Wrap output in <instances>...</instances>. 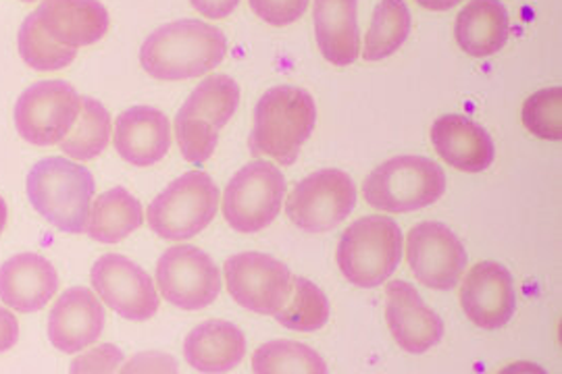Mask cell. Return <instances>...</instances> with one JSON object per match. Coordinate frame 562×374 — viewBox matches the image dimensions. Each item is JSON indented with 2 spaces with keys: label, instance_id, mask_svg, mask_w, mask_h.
<instances>
[{
  "label": "cell",
  "instance_id": "6da1fadb",
  "mask_svg": "<svg viewBox=\"0 0 562 374\" xmlns=\"http://www.w3.org/2000/svg\"><path fill=\"white\" fill-rule=\"evenodd\" d=\"M227 55L220 27L201 20L171 21L155 30L140 48L142 69L161 81H183L211 73Z\"/></svg>",
  "mask_w": 562,
  "mask_h": 374
},
{
  "label": "cell",
  "instance_id": "7a4b0ae2",
  "mask_svg": "<svg viewBox=\"0 0 562 374\" xmlns=\"http://www.w3.org/2000/svg\"><path fill=\"white\" fill-rule=\"evenodd\" d=\"M317 123V104L296 86H278L262 94L255 109L250 152L269 157L283 167L296 162L301 148Z\"/></svg>",
  "mask_w": 562,
  "mask_h": 374
},
{
  "label": "cell",
  "instance_id": "3957f363",
  "mask_svg": "<svg viewBox=\"0 0 562 374\" xmlns=\"http://www.w3.org/2000/svg\"><path fill=\"white\" fill-rule=\"evenodd\" d=\"M27 197L34 211L63 234L86 231L94 200V178L78 162L65 157L44 158L27 175Z\"/></svg>",
  "mask_w": 562,
  "mask_h": 374
},
{
  "label": "cell",
  "instance_id": "277c9868",
  "mask_svg": "<svg viewBox=\"0 0 562 374\" xmlns=\"http://www.w3.org/2000/svg\"><path fill=\"white\" fill-rule=\"evenodd\" d=\"M240 86L225 73L202 79L176 115V139L181 157L202 165L215 155L220 132L236 115Z\"/></svg>",
  "mask_w": 562,
  "mask_h": 374
},
{
  "label": "cell",
  "instance_id": "5b68a950",
  "mask_svg": "<svg viewBox=\"0 0 562 374\" xmlns=\"http://www.w3.org/2000/svg\"><path fill=\"white\" fill-rule=\"evenodd\" d=\"M336 260L352 285L373 290L401 267L402 231L394 218L373 215L355 220L341 236Z\"/></svg>",
  "mask_w": 562,
  "mask_h": 374
},
{
  "label": "cell",
  "instance_id": "8992f818",
  "mask_svg": "<svg viewBox=\"0 0 562 374\" xmlns=\"http://www.w3.org/2000/svg\"><path fill=\"white\" fill-rule=\"evenodd\" d=\"M446 192V173L425 157L385 160L362 183V196L373 208L401 215L436 204Z\"/></svg>",
  "mask_w": 562,
  "mask_h": 374
},
{
  "label": "cell",
  "instance_id": "52a82bcc",
  "mask_svg": "<svg viewBox=\"0 0 562 374\" xmlns=\"http://www.w3.org/2000/svg\"><path fill=\"white\" fill-rule=\"evenodd\" d=\"M220 188L202 171H190L169 183L148 206L150 229L169 241H186L204 231L220 208Z\"/></svg>",
  "mask_w": 562,
  "mask_h": 374
},
{
  "label": "cell",
  "instance_id": "ba28073f",
  "mask_svg": "<svg viewBox=\"0 0 562 374\" xmlns=\"http://www.w3.org/2000/svg\"><path fill=\"white\" fill-rule=\"evenodd\" d=\"M283 197L285 178L280 167L255 160L241 167L227 183L222 200L223 217L238 234H259L278 218Z\"/></svg>",
  "mask_w": 562,
  "mask_h": 374
},
{
  "label": "cell",
  "instance_id": "9c48e42d",
  "mask_svg": "<svg viewBox=\"0 0 562 374\" xmlns=\"http://www.w3.org/2000/svg\"><path fill=\"white\" fill-rule=\"evenodd\" d=\"M81 113V97L67 81H38L15 104V127L25 141L48 148L60 144Z\"/></svg>",
  "mask_w": 562,
  "mask_h": 374
},
{
  "label": "cell",
  "instance_id": "30bf717a",
  "mask_svg": "<svg viewBox=\"0 0 562 374\" xmlns=\"http://www.w3.org/2000/svg\"><path fill=\"white\" fill-rule=\"evenodd\" d=\"M357 206L355 181L340 169H322L292 190L285 215L306 234H327L350 217Z\"/></svg>",
  "mask_w": 562,
  "mask_h": 374
},
{
  "label": "cell",
  "instance_id": "8fae6325",
  "mask_svg": "<svg viewBox=\"0 0 562 374\" xmlns=\"http://www.w3.org/2000/svg\"><path fill=\"white\" fill-rule=\"evenodd\" d=\"M161 296L181 310H202L222 294V273L196 246H173L157 264Z\"/></svg>",
  "mask_w": 562,
  "mask_h": 374
},
{
  "label": "cell",
  "instance_id": "7c38bea8",
  "mask_svg": "<svg viewBox=\"0 0 562 374\" xmlns=\"http://www.w3.org/2000/svg\"><path fill=\"white\" fill-rule=\"evenodd\" d=\"M223 275L229 296L257 315H278L292 292L290 269L278 258L261 252L227 258Z\"/></svg>",
  "mask_w": 562,
  "mask_h": 374
},
{
  "label": "cell",
  "instance_id": "4fadbf2b",
  "mask_svg": "<svg viewBox=\"0 0 562 374\" xmlns=\"http://www.w3.org/2000/svg\"><path fill=\"white\" fill-rule=\"evenodd\" d=\"M406 260L415 279L438 292L454 290L467 269V250L450 227L425 220L406 237Z\"/></svg>",
  "mask_w": 562,
  "mask_h": 374
},
{
  "label": "cell",
  "instance_id": "5bb4252c",
  "mask_svg": "<svg viewBox=\"0 0 562 374\" xmlns=\"http://www.w3.org/2000/svg\"><path fill=\"white\" fill-rule=\"evenodd\" d=\"M90 281L97 296L125 320L144 322L159 313L161 299L153 279L130 258L104 254L94 262Z\"/></svg>",
  "mask_w": 562,
  "mask_h": 374
},
{
  "label": "cell",
  "instance_id": "9a60e30c",
  "mask_svg": "<svg viewBox=\"0 0 562 374\" xmlns=\"http://www.w3.org/2000/svg\"><path fill=\"white\" fill-rule=\"evenodd\" d=\"M462 313L485 331L504 327L517 310L513 275L501 262H480L462 281Z\"/></svg>",
  "mask_w": 562,
  "mask_h": 374
},
{
  "label": "cell",
  "instance_id": "2e32d148",
  "mask_svg": "<svg viewBox=\"0 0 562 374\" xmlns=\"http://www.w3.org/2000/svg\"><path fill=\"white\" fill-rule=\"evenodd\" d=\"M385 322L408 354H425L436 348L443 337V322L406 281H392L385 290Z\"/></svg>",
  "mask_w": 562,
  "mask_h": 374
},
{
  "label": "cell",
  "instance_id": "e0dca14e",
  "mask_svg": "<svg viewBox=\"0 0 562 374\" xmlns=\"http://www.w3.org/2000/svg\"><path fill=\"white\" fill-rule=\"evenodd\" d=\"M104 320L101 297L88 287H71L50 310L48 339L63 354H78L101 339Z\"/></svg>",
  "mask_w": 562,
  "mask_h": 374
},
{
  "label": "cell",
  "instance_id": "ac0fdd59",
  "mask_svg": "<svg viewBox=\"0 0 562 374\" xmlns=\"http://www.w3.org/2000/svg\"><path fill=\"white\" fill-rule=\"evenodd\" d=\"M59 290V275L50 260L23 252L0 267V299L21 315H32L48 306Z\"/></svg>",
  "mask_w": 562,
  "mask_h": 374
},
{
  "label": "cell",
  "instance_id": "d6986e66",
  "mask_svg": "<svg viewBox=\"0 0 562 374\" xmlns=\"http://www.w3.org/2000/svg\"><path fill=\"white\" fill-rule=\"evenodd\" d=\"M113 144L125 162L153 167L169 152L171 123L153 106H132L117 117Z\"/></svg>",
  "mask_w": 562,
  "mask_h": 374
},
{
  "label": "cell",
  "instance_id": "ffe728a7",
  "mask_svg": "<svg viewBox=\"0 0 562 374\" xmlns=\"http://www.w3.org/2000/svg\"><path fill=\"white\" fill-rule=\"evenodd\" d=\"M34 13L50 38L76 50L109 32V13L99 0H41Z\"/></svg>",
  "mask_w": 562,
  "mask_h": 374
},
{
  "label": "cell",
  "instance_id": "44dd1931",
  "mask_svg": "<svg viewBox=\"0 0 562 374\" xmlns=\"http://www.w3.org/2000/svg\"><path fill=\"white\" fill-rule=\"evenodd\" d=\"M431 144L443 162L464 173H482L492 167L496 150L490 134L462 115H443L431 125Z\"/></svg>",
  "mask_w": 562,
  "mask_h": 374
},
{
  "label": "cell",
  "instance_id": "7402d4cb",
  "mask_svg": "<svg viewBox=\"0 0 562 374\" xmlns=\"http://www.w3.org/2000/svg\"><path fill=\"white\" fill-rule=\"evenodd\" d=\"M246 355V337L229 320H206L183 341V358L199 373H229Z\"/></svg>",
  "mask_w": 562,
  "mask_h": 374
},
{
  "label": "cell",
  "instance_id": "603a6c76",
  "mask_svg": "<svg viewBox=\"0 0 562 374\" xmlns=\"http://www.w3.org/2000/svg\"><path fill=\"white\" fill-rule=\"evenodd\" d=\"M315 38L323 57L336 67H348L359 59L361 36L357 0H315Z\"/></svg>",
  "mask_w": 562,
  "mask_h": 374
},
{
  "label": "cell",
  "instance_id": "cb8c5ba5",
  "mask_svg": "<svg viewBox=\"0 0 562 374\" xmlns=\"http://www.w3.org/2000/svg\"><path fill=\"white\" fill-rule=\"evenodd\" d=\"M508 30V11L501 0H471L457 18L454 36L467 55L483 59L503 50Z\"/></svg>",
  "mask_w": 562,
  "mask_h": 374
},
{
  "label": "cell",
  "instance_id": "d4e9b609",
  "mask_svg": "<svg viewBox=\"0 0 562 374\" xmlns=\"http://www.w3.org/2000/svg\"><path fill=\"white\" fill-rule=\"evenodd\" d=\"M142 223L140 200L132 196L125 188H113L92 202L86 234L101 243H120L140 229Z\"/></svg>",
  "mask_w": 562,
  "mask_h": 374
},
{
  "label": "cell",
  "instance_id": "484cf974",
  "mask_svg": "<svg viewBox=\"0 0 562 374\" xmlns=\"http://www.w3.org/2000/svg\"><path fill=\"white\" fill-rule=\"evenodd\" d=\"M411 34V11L404 0H380L367 30L362 59L369 63L392 57Z\"/></svg>",
  "mask_w": 562,
  "mask_h": 374
},
{
  "label": "cell",
  "instance_id": "4316f807",
  "mask_svg": "<svg viewBox=\"0 0 562 374\" xmlns=\"http://www.w3.org/2000/svg\"><path fill=\"white\" fill-rule=\"evenodd\" d=\"M111 138V115L99 100L81 99V113L69 136L60 141V150L74 160L101 157Z\"/></svg>",
  "mask_w": 562,
  "mask_h": 374
},
{
  "label": "cell",
  "instance_id": "83f0119b",
  "mask_svg": "<svg viewBox=\"0 0 562 374\" xmlns=\"http://www.w3.org/2000/svg\"><path fill=\"white\" fill-rule=\"evenodd\" d=\"M276 320L292 331H319L329 320V302L315 283L304 276H292V292Z\"/></svg>",
  "mask_w": 562,
  "mask_h": 374
},
{
  "label": "cell",
  "instance_id": "f1b7e54d",
  "mask_svg": "<svg viewBox=\"0 0 562 374\" xmlns=\"http://www.w3.org/2000/svg\"><path fill=\"white\" fill-rule=\"evenodd\" d=\"M252 371L257 374H325L327 364L322 355L304 343L276 339L255 352Z\"/></svg>",
  "mask_w": 562,
  "mask_h": 374
},
{
  "label": "cell",
  "instance_id": "f546056e",
  "mask_svg": "<svg viewBox=\"0 0 562 374\" xmlns=\"http://www.w3.org/2000/svg\"><path fill=\"white\" fill-rule=\"evenodd\" d=\"M18 48H20L21 59L36 71H59V69L69 67L78 55L76 48L63 46L59 42L50 38L42 30L36 13L27 15L21 23Z\"/></svg>",
  "mask_w": 562,
  "mask_h": 374
},
{
  "label": "cell",
  "instance_id": "4dcf8cb0",
  "mask_svg": "<svg viewBox=\"0 0 562 374\" xmlns=\"http://www.w3.org/2000/svg\"><path fill=\"white\" fill-rule=\"evenodd\" d=\"M522 123L538 138L562 139V88H546L525 100Z\"/></svg>",
  "mask_w": 562,
  "mask_h": 374
},
{
  "label": "cell",
  "instance_id": "1f68e13d",
  "mask_svg": "<svg viewBox=\"0 0 562 374\" xmlns=\"http://www.w3.org/2000/svg\"><path fill=\"white\" fill-rule=\"evenodd\" d=\"M257 18L273 27H285L301 20L308 7V0H248Z\"/></svg>",
  "mask_w": 562,
  "mask_h": 374
},
{
  "label": "cell",
  "instance_id": "d6a6232c",
  "mask_svg": "<svg viewBox=\"0 0 562 374\" xmlns=\"http://www.w3.org/2000/svg\"><path fill=\"white\" fill-rule=\"evenodd\" d=\"M121 362H123V352L120 348L104 343L78 355L71 362L69 371L71 373H115L120 371Z\"/></svg>",
  "mask_w": 562,
  "mask_h": 374
},
{
  "label": "cell",
  "instance_id": "836d02e7",
  "mask_svg": "<svg viewBox=\"0 0 562 374\" xmlns=\"http://www.w3.org/2000/svg\"><path fill=\"white\" fill-rule=\"evenodd\" d=\"M121 373H178V362L171 355L146 352L121 366Z\"/></svg>",
  "mask_w": 562,
  "mask_h": 374
},
{
  "label": "cell",
  "instance_id": "e575fe53",
  "mask_svg": "<svg viewBox=\"0 0 562 374\" xmlns=\"http://www.w3.org/2000/svg\"><path fill=\"white\" fill-rule=\"evenodd\" d=\"M190 2L202 18H209V20H225L240 4V0H190Z\"/></svg>",
  "mask_w": 562,
  "mask_h": 374
},
{
  "label": "cell",
  "instance_id": "d590c367",
  "mask_svg": "<svg viewBox=\"0 0 562 374\" xmlns=\"http://www.w3.org/2000/svg\"><path fill=\"white\" fill-rule=\"evenodd\" d=\"M18 339H20L18 316L7 308H0V354L13 350Z\"/></svg>",
  "mask_w": 562,
  "mask_h": 374
},
{
  "label": "cell",
  "instance_id": "8d00e7d4",
  "mask_svg": "<svg viewBox=\"0 0 562 374\" xmlns=\"http://www.w3.org/2000/svg\"><path fill=\"white\" fill-rule=\"evenodd\" d=\"M422 4L423 9L427 11H436V13H442V11H450L452 7L461 4L462 0H417Z\"/></svg>",
  "mask_w": 562,
  "mask_h": 374
},
{
  "label": "cell",
  "instance_id": "74e56055",
  "mask_svg": "<svg viewBox=\"0 0 562 374\" xmlns=\"http://www.w3.org/2000/svg\"><path fill=\"white\" fill-rule=\"evenodd\" d=\"M7 217H9V211H7V202L0 196V234L4 231V225H7Z\"/></svg>",
  "mask_w": 562,
  "mask_h": 374
},
{
  "label": "cell",
  "instance_id": "f35d334b",
  "mask_svg": "<svg viewBox=\"0 0 562 374\" xmlns=\"http://www.w3.org/2000/svg\"><path fill=\"white\" fill-rule=\"evenodd\" d=\"M23 2H34V0H23Z\"/></svg>",
  "mask_w": 562,
  "mask_h": 374
}]
</instances>
